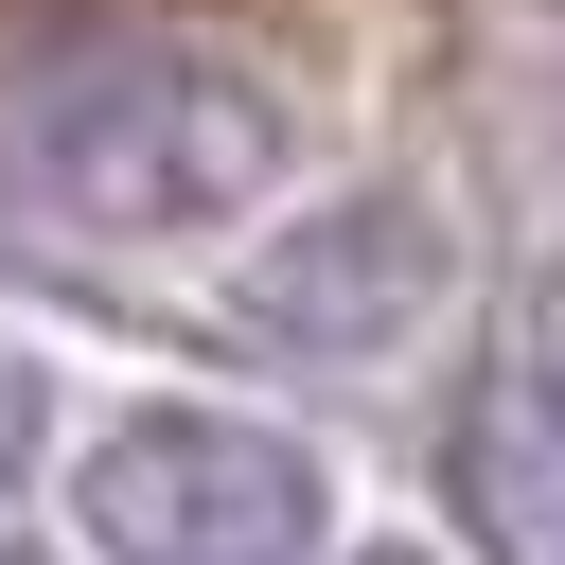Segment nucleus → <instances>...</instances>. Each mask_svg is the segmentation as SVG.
Listing matches in <instances>:
<instances>
[{"instance_id": "obj_1", "label": "nucleus", "mask_w": 565, "mask_h": 565, "mask_svg": "<svg viewBox=\"0 0 565 565\" xmlns=\"http://www.w3.org/2000/svg\"><path fill=\"white\" fill-rule=\"evenodd\" d=\"M18 159H35V194H53L71 230H141V247H159V230H230V212L300 159V124H282V88L230 71V53L106 35V53L35 71Z\"/></svg>"}, {"instance_id": "obj_2", "label": "nucleus", "mask_w": 565, "mask_h": 565, "mask_svg": "<svg viewBox=\"0 0 565 565\" xmlns=\"http://www.w3.org/2000/svg\"><path fill=\"white\" fill-rule=\"evenodd\" d=\"M88 547L106 565H300L318 547V459L230 406H141L88 441Z\"/></svg>"}, {"instance_id": "obj_3", "label": "nucleus", "mask_w": 565, "mask_h": 565, "mask_svg": "<svg viewBox=\"0 0 565 565\" xmlns=\"http://www.w3.org/2000/svg\"><path fill=\"white\" fill-rule=\"evenodd\" d=\"M230 318L282 335V353H406V335L441 318V212H424V194H335V212H300L282 247H247Z\"/></svg>"}, {"instance_id": "obj_4", "label": "nucleus", "mask_w": 565, "mask_h": 565, "mask_svg": "<svg viewBox=\"0 0 565 565\" xmlns=\"http://www.w3.org/2000/svg\"><path fill=\"white\" fill-rule=\"evenodd\" d=\"M459 494L512 565H565V353H512L459 424Z\"/></svg>"}, {"instance_id": "obj_5", "label": "nucleus", "mask_w": 565, "mask_h": 565, "mask_svg": "<svg viewBox=\"0 0 565 565\" xmlns=\"http://www.w3.org/2000/svg\"><path fill=\"white\" fill-rule=\"evenodd\" d=\"M35 424H53V388H35V371H18V353H0V477H18V459H35Z\"/></svg>"}, {"instance_id": "obj_6", "label": "nucleus", "mask_w": 565, "mask_h": 565, "mask_svg": "<svg viewBox=\"0 0 565 565\" xmlns=\"http://www.w3.org/2000/svg\"><path fill=\"white\" fill-rule=\"evenodd\" d=\"M0 565H53V547H0Z\"/></svg>"}, {"instance_id": "obj_7", "label": "nucleus", "mask_w": 565, "mask_h": 565, "mask_svg": "<svg viewBox=\"0 0 565 565\" xmlns=\"http://www.w3.org/2000/svg\"><path fill=\"white\" fill-rule=\"evenodd\" d=\"M371 565H406V547H371Z\"/></svg>"}]
</instances>
